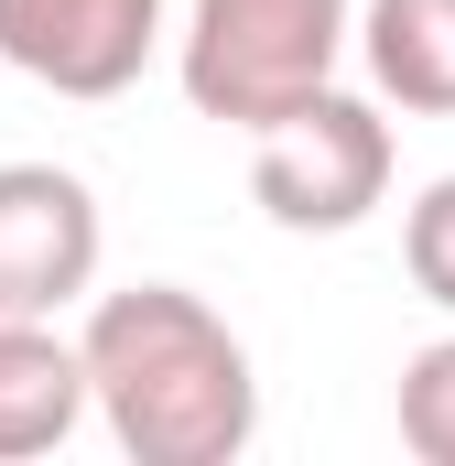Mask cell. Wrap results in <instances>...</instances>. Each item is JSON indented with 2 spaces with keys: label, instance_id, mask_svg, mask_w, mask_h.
<instances>
[{
  "label": "cell",
  "instance_id": "8992f818",
  "mask_svg": "<svg viewBox=\"0 0 455 466\" xmlns=\"http://www.w3.org/2000/svg\"><path fill=\"white\" fill-rule=\"evenodd\" d=\"M87 423V358L55 337V315H0V466L55 456Z\"/></svg>",
  "mask_w": 455,
  "mask_h": 466
},
{
  "label": "cell",
  "instance_id": "9c48e42d",
  "mask_svg": "<svg viewBox=\"0 0 455 466\" xmlns=\"http://www.w3.org/2000/svg\"><path fill=\"white\" fill-rule=\"evenodd\" d=\"M401 260H412L423 304H445V315H455V174H434V185L412 196V218H401Z\"/></svg>",
  "mask_w": 455,
  "mask_h": 466
},
{
  "label": "cell",
  "instance_id": "3957f363",
  "mask_svg": "<svg viewBox=\"0 0 455 466\" xmlns=\"http://www.w3.org/2000/svg\"><path fill=\"white\" fill-rule=\"evenodd\" d=\"M249 141H260L249 152V196H260L271 228H293V238H337L390 196V119L369 98H347V87L293 98L282 119H260Z\"/></svg>",
  "mask_w": 455,
  "mask_h": 466
},
{
  "label": "cell",
  "instance_id": "52a82bcc",
  "mask_svg": "<svg viewBox=\"0 0 455 466\" xmlns=\"http://www.w3.org/2000/svg\"><path fill=\"white\" fill-rule=\"evenodd\" d=\"M369 55V87L412 119H455V0H369L358 33Z\"/></svg>",
  "mask_w": 455,
  "mask_h": 466
},
{
  "label": "cell",
  "instance_id": "6da1fadb",
  "mask_svg": "<svg viewBox=\"0 0 455 466\" xmlns=\"http://www.w3.org/2000/svg\"><path fill=\"white\" fill-rule=\"evenodd\" d=\"M76 358H87V412L109 423V445L130 466H228L260 434L249 348L185 282L98 293L76 326Z\"/></svg>",
  "mask_w": 455,
  "mask_h": 466
},
{
  "label": "cell",
  "instance_id": "5b68a950",
  "mask_svg": "<svg viewBox=\"0 0 455 466\" xmlns=\"http://www.w3.org/2000/svg\"><path fill=\"white\" fill-rule=\"evenodd\" d=\"M152 44H163V0H0V66H22L55 98L141 87Z\"/></svg>",
  "mask_w": 455,
  "mask_h": 466
},
{
  "label": "cell",
  "instance_id": "277c9868",
  "mask_svg": "<svg viewBox=\"0 0 455 466\" xmlns=\"http://www.w3.org/2000/svg\"><path fill=\"white\" fill-rule=\"evenodd\" d=\"M98 282V196L66 163H0V315H66Z\"/></svg>",
  "mask_w": 455,
  "mask_h": 466
},
{
  "label": "cell",
  "instance_id": "7a4b0ae2",
  "mask_svg": "<svg viewBox=\"0 0 455 466\" xmlns=\"http://www.w3.org/2000/svg\"><path fill=\"white\" fill-rule=\"evenodd\" d=\"M358 0H196L185 11V98L228 130H260L293 98L337 87Z\"/></svg>",
  "mask_w": 455,
  "mask_h": 466
},
{
  "label": "cell",
  "instance_id": "ba28073f",
  "mask_svg": "<svg viewBox=\"0 0 455 466\" xmlns=\"http://www.w3.org/2000/svg\"><path fill=\"white\" fill-rule=\"evenodd\" d=\"M401 445L423 466H455V337H434V348H412L401 358Z\"/></svg>",
  "mask_w": 455,
  "mask_h": 466
}]
</instances>
